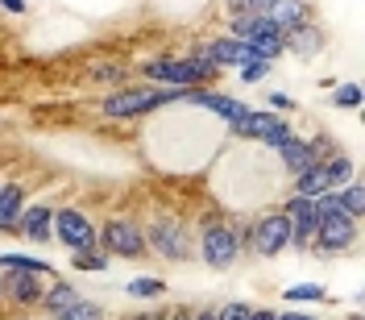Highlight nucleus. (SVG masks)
<instances>
[{"mask_svg":"<svg viewBox=\"0 0 365 320\" xmlns=\"http://www.w3.org/2000/svg\"><path fill=\"white\" fill-rule=\"evenodd\" d=\"M0 9H4L9 17H25V13H29V0H0Z\"/></svg>","mask_w":365,"mask_h":320,"instance_id":"34","label":"nucleus"},{"mask_svg":"<svg viewBox=\"0 0 365 320\" xmlns=\"http://www.w3.org/2000/svg\"><path fill=\"white\" fill-rule=\"evenodd\" d=\"M328 91H332V96H328L332 109H341V113H357V109H361V84L344 79V84H332Z\"/></svg>","mask_w":365,"mask_h":320,"instance_id":"25","label":"nucleus"},{"mask_svg":"<svg viewBox=\"0 0 365 320\" xmlns=\"http://www.w3.org/2000/svg\"><path fill=\"white\" fill-rule=\"evenodd\" d=\"M79 287H75V283H71V279H63V274H54V279H50V283H46V291H42V304H38V312H42V316H63V312H67L71 304H79Z\"/></svg>","mask_w":365,"mask_h":320,"instance_id":"17","label":"nucleus"},{"mask_svg":"<svg viewBox=\"0 0 365 320\" xmlns=\"http://www.w3.org/2000/svg\"><path fill=\"white\" fill-rule=\"evenodd\" d=\"M324 299H328L324 283H295L282 291V304H324Z\"/></svg>","mask_w":365,"mask_h":320,"instance_id":"27","label":"nucleus"},{"mask_svg":"<svg viewBox=\"0 0 365 320\" xmlns=\"http://www.w3.org/2000/svg\"><path fill=\"white\" fill-rule=\"evenodd\" d=\"M46 291L42 274H25V271H0V299L17 312H38Z\"/></svg>","mask_w":365,"mask_h":320,"instance_id":"12","label":"nucleus"},{"mask_svg":"<svg viewBox=\"0 0 365 320\" xmlns=\"http://www.w3.org/2000/svg\"><path fill=\"white\" fill-rule=\"evenodd\" d=\"M54 241H58L67 254L91 250V246H96V221H91L83 208L58 204L54 208Z\"/></svg>","mask_w":365,"mask_h":320,"instance_id":"10","label":"nucleus"},{"mask_svg":"<svg viewBox=\"0 0 365 320\" xmlns=\"http://www.w3.org/2000/svg\"><path fill=\"white\" fill-rule=\"evenodd\" d=\"M166 320H191V308L182 304V308H175V312H166Z\"/></svg>","mask_w":365,"mask_h":320,"instance_id":"39","label":"nucleus"},{"mask_svg":"<svg viewBox=\"0 0 365 320\" xmlns=\"http://www.w3.org/2000/svg\"><path fill=\"white\" fill-rule=\"evenodd\" d=\"M266 109H270V113L291 116L299 109V100H295V96H287V91H266Z\"/></svg>","mask_w":365,"mask_h":320,"instance_id":"31","label":"nucleus"},{"mask_svg":"<svg viewBox=\"0 0 365 320\" xmlns=\"http://www.w3.org/2000/svg\"><path fill=\"white\" fill-rule=\"evenodd\" d=\"M328 46H332V38H328V29H324L316 17L282 34V50H287L291 59H299V63H316Z\"/></svg>","mask_w":365,"mask_h":320,"instance_id":"13","label":"nucleus"},{"mask_svg":"<svg viewBox=\"0 0 365 320\" xmlns=\"http://www.w3.org/2000/svg\"><path fill=\"white\" fill-rule=\"evenodd\" d=\"M67 258H71V271H83V274H108V266H113V258L100 250V246L75 250V254H67Z\"/></svg>","mask_w":365,"mask_h":320,"instance_id":"24","label":"nucleus"},{"mask_svg":"<svg viewBox=\"0 0 365 320\" xmlns=\"http://www.w3.org/2000/svg\"><path fill=\"white\" fill-rule=\"evenodd\" d=\"M278 312L274 308H250V320H274Z\"/></svg>","mask_w":365,"mask_h":320,"instance_id":"38","label":"nucleus"},{"mask_svg":"<svg viewBox=\"0 0 365 320\" xmlns=\"http://www.w3.org/2000/svg\"><path fill=\"white\" fill-rule=\"evenodd\" d=\"M13 237H21L25 246H50L54 241V204L50 200L25 204L17 225H13Z\"/></svg>","mask_w":365,"mask_h":320,"instance_id":"14","label":"nucleus"},{"mask_svg":"<svg viewBox=\"0 0 365 320\" xmlns=\"http://www.w3.org/2000/svg\"><path fill=\"white\" fill-rule=\"evenodd\" d=\"M291 250V225L282 216V208H270V212H257L250 225H241V258L253 254V258H282Z\"/></svg>","mask_w":365,"mask_h":320,"instance_id":"4","label":"nucleus"},{"mask_svg":"<svg viewBox=\"0 0 365 320\" xmlns=\"http://www.w3.org/2000/svg\"><path fill=\"white\" fill-rule=\"evenodd\" d=\"M187 100V88H154V84H125L116 91L100 96V116L108 121H141V116H154L162 109H179Z\"/></svg>","mask_w":365,"mask_h":320,"instance_id":"2","label":"nucleus"},{"mask_svg":"<svg viewBox=\"0 0 365 320\" xmlns=\"http://www.w3.org/2000/svg\"><path fill=\"white\" fill-rule=\"evenodd\" d=\"M232 38L253 50V59H266V63H278L287 50H282V29L266 17V13H228V29Z\"/></svg>","mask_w":365,"mask_h":320,"instance_id":"8","label":"nucleus"},{"mask_svg":"<svg viewBox=\"0 0 365 320\" xmlns=\"http://www.w3.org/2000/svg\"><path fill=\"white\" fill-rule=\"evenodd\" d=\"M282 216H287V225H291V250L295 254H307L312 250V237H316V200L312 196H299V191H291L287 200H282Z\"/></svg>","mask_w":365,"mask_h":320,"instance_id":"11","label":"nucleus"},{"mask_svg":"<svg viewBox=\"0 0 365 320\" xmlns=\"http://www.w3.org/2000/svg\"><path fill=\"white\" fill-rule=\"evenodd\" d=\"M266 17L287 34V29H295V25L312 21V17H316V9H312V0H274L270 9H266Z\"/></svg>","mask_w":365,"mask_h":320,"instance_id":"19","label":"nucleus"},{"mask_svg":"<svg viewBox=\"0 0 365 320\" xmlns=\"http://www.w3.org/2000/svg\"><path fill=\"white\" fill-rule=\"evenodd\" d=\"M312 141V154H316V162H324V159H332L341 146H336V137L332 134H316V137H307Z\"/></svg>","mask_w":365,"mask_h":320,"instance_id":"32","label":"nucleus"},{"mask_svg":"<svg viewBox=\"0 0 365 320\" xmlns=\"http://www.w3.org/2000/svg\"><path fill=\"white\" fill-rule=\"evenodd\" d=\"M225 134L237 137V141H245V146H262V150H270L274 154L282 141L295 137V125H291L282 113H270V109H245Z\"/></svg>","mask_w":365,"mask_h":320,"instance_id":"6","label":"nucleus"},{"mask_svg":"<svg viewBox=\"0 0 365 320\" xmlns=\"http://www.w3.org/2000/svg\"><path fill=\"white\" fill-rule=\"evenodd\" d=\"M200 50H204L220 71H232V67H241L245 59H253V50L241 42V38H232V34H212V38L200 42Z\"/></svg>","mask_w":365,"mask_h":320,"instance_id":"15","label":"nucleus"},{"mask_svg":"<svg viewBox=\"0 0 365 320\" xmlns=\"http://www.w3.org/2000/svg\"><path fill=\"white\" fill-rule=\"evenodd\" d=\"M29 204V191L21 179H0V233H13L21 208Z\"/></svg>","mask_w":365,"mask_h":320,"instance_id":"18","label":"nucleus"},{"mask_svg":"<svg viewBox=\"0 0 365 320\" xmlns=\"http://www.w3.org/2000/svg\"><path fill=\"white\" fill-rule=\"evenodd\" d=\"M0 271H25V274H42V279H54L58 266L42 258V254H25V250H4L0 254Z\"/></svg>","mask_w":365,"mask_h":320,"instance_id":"20","label":"nucleus"},{"mask_svg":"<svg viewBox=\"0 0 365 320\" xmlns=\"http://www.w3.org/2000/svg\"><path fill=\"white\" fill-rule=\"evenodd\" d=\"M125 296L137 299V304H154V299L170 296V283H166V279H154V274H133V279L125 283Z\"/></svg>","mask_w":365,"mask_h":320,"instance_id":"22","label":"nucleus"},{"mask_svg":"<svg viewBox=\"0 0 365 320\" xmlns=\"http://www.w3.org/2000/svg\"><path fill=\"white\" fill-rule=\"evenodd\" d=\"M141 84H154V88H212L220 79V67L207 59L204 50H187V54H158V59H145L141 67Z\"/></svg>","mask_w":365,"mask_h":320,"instance_id":"1","label":"nucleus"},{"mask_svg":"<svg viewBox=\"0 0 365 320\" xmlns=\"http://www.w3.org/2000/svg\"><path fill=\"white\" fill-rule=\"evenodd\" d=\"M274 159H278V166L287 171V179H295V175H303V171H312V166H316L312 141H307L303 134H295L291 141H282V146L274 150Z\"/></svg>","mask_w":365,"mask_h":320,"instance_id":"16","label":"nucleus"},{"mask_svg":"<svg viewBox=\"0 0 365 320\" xmlns=\"http://www.w3.org/2000/svg\"><path fill=\"white\" fill-rule=\"evenodd\" d=\"M250 308L245 299H225V304H216V320H250Z\"/></svg>","mask_w":365,"mask_h":320,"instance_id":"30","label":"nucleus"},{"mask_svg":"<svg viewBox=\"0 0 365 320\" xmlns=\"http://www.w3.org/2000/svg\"><path fill=\"white\" fill-rule=\"evenodd\" d=\"M319 166H324V175H328V187H332V191L344 187V183L357 175V159H353V154H344V150H336L332 159H324Z\"/></svg>","mask_w":365,"mask_h":320,"instance_id":"23","label":"nucleus"},{"mask_svg":"<svg viewBox=\"0 0 365 320\" xmlns=\"http://www.w3.org/2000/svg\"><path fill=\"white\" fill-rule=\"evenodd\" d=\"M150 254L162 262H191L195 258V229L175 212H154V221L145 225Z\"/></svg>","mask_w":365,"mask_h":320,"instance_id":"5","label":"nucleus"},{"mask_svg":"<svg viewBox=\"0 0 365 320\" xmlns=\"http://www.w3.org/2000/svg\"><path fill=\"white\" fill-rule=\"evenodd\" d=\"M344 320H361V312H349V316H344Z\"/></svg>","mask_w":365,"mask_h":320,"instance_id":"40","label":"nucleus"},{"mask_svg":"<svg viewBox=\"0 0 365 320\" xmlns=\"http://www.w3.org/2000/svg\"><path fill=\"white\" fill-rule=\"evenodd\" d=\"M54 320H108V308L100 299H79V304H71L67 312Z\"/></svg>","mask_w":365,"mask_h":320,"instance_id":"29","label":"nucleus"},{"mask_svg":"<svg viewBox=\"0 0 365 320\" xmlns=\"http://www.w3.org/2000/svg\"><path fill=\"white\" fill-rule=\"evenodd\" d=\"M357 237H361V221L349 216L344 208H336V212L319 216L316 237H312V250L307 254H316V258H341V254L357 250Z\"/></svg>","mask_w":365,"mask_h":320,"instance_id":"9","label":"nucleus"},{"mask_svg":"<svg viewBox=\"0 0 365 320\" xmlns=\"http://www.w3.org/2000/svg\"><path fill=\"white\" fill-rule=\"evenodd\" d=\"M191 320H216V308H191Z\"/></svg>","mask_w":365,"mask_h":320,"instance_id":"37","label":"nucleus"},{"mask_svg":"<svg viewBox=\"0 0 365 320\" xmlns=\"http://www.w3.org/2000/svg\"><path fill=\"white\" fill-rule=\"evenodd\" d=\"M129 320H166V308H150V312H137Z\"/></svg>","mask_w":365,"mask_h":320,"instance_id":"36","label":"nucleus"},{"mask_svg":"<svg viewBox=\"0 0 365 320\" xmlns=\"http://www.w3.org/2000/svg\"><path fill=\"white\" fill-rule=\"evenodd\" d=\"M195 258H204L212 271H228L241 262V225H232L225 212H204L195 225Z\"/></svg>","mask_w":365,"mask_h":320,"instance_id":"3","label":"nucleus"},{"mask_svg":"<svg viewBox=\"0 0 365 320\" xmlns=\"http://www.w3.org/2000/svg\"><path fill=\"white\" fill-rule=\"evenodd\" d=\"M274 320H319L316 312H299V308H287V312H278Z\"/></svg>","mask_w":365,"mask_h":320,"instance_id":"35","label":"nucleus"},{"mask_svg":"<svg viewBox=\"0 0 365 320\" xmlns=\"http://www.w3.org/2000/svg\"><path fill=\"white\" fill-rule=\"evenodd\" d=\"M96 246L108 254V258H125V262L150 258L145 225H141L137 216H108L104 225H96Z\"/></svg>","mask_w":365,"mask_h":320,"instance_id":"7","label":"nucleus"},{"mask_svg":"<svg viewBox=\"0 0 365 320\" xmlns=\"http://www.w3.org/2000/svg\"><path fill=\"white\" fill-rule=\"evenodd\" d=\"M129 75H133V71L125 67V63H116V59H91V63H88V79H91V84H104L108 91L125 88V84H129Z\"/></svg>","mask_w":365,"mask_h":320,"instance_id":"21","label":"nucleus"},{"mask_svg":"<svg viewBox=\"0 0 365 320\" xmlns=\"http://www.w3.org/2000/svg\"><path fill=\"white\" fill-rule=\"evenodd\" d=\"M336 200H341V208L349 212V216H357V221H361V212H365V191H361V179H357V175L344 183V187H336Z\"/></svg>","mask_w":365,"mask_h":320,"instance_id":"26","label":"nucleus"},{"mask_svg":"<svg viewBox=\"0 0 365 320\" xmlns=\"http://www.w3.org/2000/svg\"><path fill=\"white\" fill-rule=\"evenodd\" d=\"M232 71H237V79H241L245 88H257V84H266V79H270L274 63H266V59H245L241 67H232Z\"/></svg>","mask_w":365,"mask_h":320,"instance_id":"28","label":"nucleus"},{"mask_svg":"<svg viewBox=\"0 0 365 320\" xmlns=\"http://www.w3.org/2000/svg\"><path fill=\"white\" fill-rule=\"evenodd\" d=\"M274 0H228V13H266Z\"/></svg>","mask_w":365,"mask_h":320,"instance_id":"33","label":"nucleus"}]
</instances>
